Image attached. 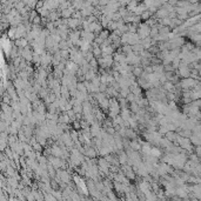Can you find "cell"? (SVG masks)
I'll list each match as a JSON object with an SVG mask.
<instances>
[{"mask_svg": "<svg viewBox=\"0 0 201 201\" xmlns=\"http://www.w3.org/2000/svg\"><path fill=\"white\" fill-rule=\"evenodd\" d=\"M151 153L153 154L154 156H159V155H160V152H159L158 149H152V151H151Z\"/></svg>", "mask_w": 201, "mask_h": 201, "instance_id": "1", "label": "cell"}]
</instances>
